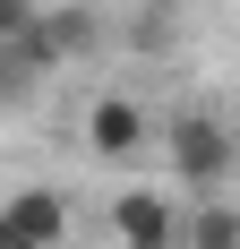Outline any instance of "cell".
<instances>
[{
	"instance_id": "obj_5",
	"label": "cell",
	"mask_w": 240,
	"mask_h": 249,
	"mask_svg": "<svg viewBox=\"0 0 240 249\" xmlns=\"http://www.w3.org/2000/svg\"><path fill=\"white\" fill-rule=\"evenodd\" d=\"M34 18H43V35L60 43V60H86V52L103 43V18L86 9V0H60V9H34Z\"/></svg>"
},
{
	"instance_id": "obj_9",
	"label": "cell",
	"mask_w": 240,
	"mask_h": 249,
	"mask_svg": "<svg viewBox=\"0 0 240 249\" xmlns=\"http://www.w3.org/2000/svg\"><path fill=\"white\" fill-rule=\"evenodd\" d=\"M232 172H240V155H232Z\"/></svg>"
},
{
	"instance_id": "obj_2",
	"label": "cell",
	"mask_w": 240,
	"mask_h": 249,
	"mask_svg": "<svg viewBox=\"0 0 240 249\" xmlns=\"http://www.w3.org/2000/svg\"><path fill=\"white\" fill-rule=\"evenodd\" d=\"M112 241L120 249H180V206L163 189H120L112 198Z\"/></svg>"
},
{
	"instance_id": "obj_6",
	"label": "cell",
	"mask_w": 240,
	"mask_h": 249,
	"mask_svg": "<svg viewBox=\"0 0 240 249\" xmlns=\"http://www.w3.org/2000/svg\"><path fill=\"white\" fill-rule=\"evenodd\" d=\"M180 249H240V206H223V198L189 206L180 215Z\"/></svg>"
},
{
	"instance_id": "obj_4",
	"label": "cell",
	"mask_w": 240,
	"mask_h": 249,
	"mask_svg": "<svg viewBox=\"0 0 240 249\" xmlns=\"http://www.w3.org/2000/svg\"><path fill=\"white\" fill-rule=\"evenodd\" d=\"M9 215H17V232L34 249H60V241H69V198H60V189H17Z\"/></svg>"
},
{
	"instance_id": "obj_1",
	"label": "cell",
	"mask_w": 240,
	"mask_h": 249,
	"mask_svg": "<svg viewBox=\"0 0 240 249\" xmlns=\"http://www.w3.org/2000/svg\"><path fill=\"white\" fill-rule=\"evenodd\" d=\"M163 155H171V172L189 180V189H215V180H232L240 138L215 121V112H180V121L163 129Z\"/></svg>"
},
{
	"instance_id": "obj_8",
	"label": "cell",
	"mask_w": 240,
	"mask_h": 249,
	"mask_svg": "<svg viewBox=\"0 0 240 249\" xmlns=\"http://www.w3.org/2000/svg\"><path fill=\"white\" fill-rule=\"evenodd\" d=\"M0 249H34V241L17 232V215H9V206H0Z\"/></svg>"
},
{
	"instance_id": "obj_3",
	"label": "cell",
	"mask_w": 240,
	"mask_h": 249,
	"mask_svg": "<svg viewBox=\"0 0 240 249\" xmlns=\"http://www.w3.org/2000/svg\"><path fill=\"white\" fill-rule=\"evenodd\" d=\"M146 138H154V129H146V112H137L129 95H95V112H86V146H95L103 163H137Z\"/></svg>"
},
{
	"instance_id": "obj_7",
	"label": "cell",
	"mask_w": 240,
	"mask_h": 249,
	"mask_svg": "<svg viewBox=\"0 0 240 249\" xmlns=\"http://www.w3.org/2000/svg\"><path fill=\"white\" fill-rule=\"evenodd\" d=\"M34 9H43V0H0V43H9V35H17V26L34 18Z\"/></svg>"
}]
</instances>
